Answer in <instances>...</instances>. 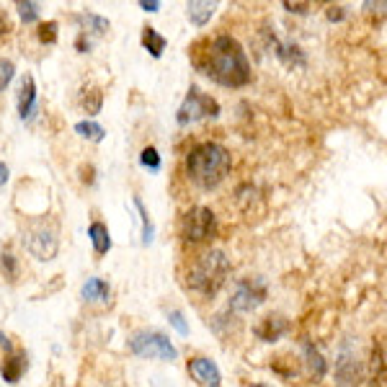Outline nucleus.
I'll list each match as a JSON object with an SVG mask.
<instances>
[{
    "instance_id": "nucleus-8",
    "label": "nucleus",
    "mask_w": 387,
    "mask_h": 387,
    "mask_svg": "<svg viewBox=\"0 0 387 387\" xmlns=\"http://www.w3.org/2000/svg\"><path fill=\"white\" fill-rule=\"evenodd\" d=\"M24 245H26V251L34 258H39V261H52V258L57 256V245H60V240H57L55 227L39 225V227L26 232Z\"/></svg>"
},
{
    "instance_id": "nucleus-12",
    "label": "nucleus",
    "mask_w": 387,
    "mask_h": 387,
    "mask_svg": "<svg viewBox=\"0 0 387 387\" xmlns=\"http://www.w3.org/2000/svg\"><path fill=\"white\" fill-rule=\"evenodd\" d=\"M189 374L197 382H202V385H207V387H220V385H222V374H220L217 364H215L212 359H207V356H197V359H191L189 361Z\"/></svg>"
},
{
    "instance_id": "nucleus-24",
    "label": "nucleus",
    "mask_w": 387,
    "mask_h": 387,
    "mask_svg": "<svg viewBox=\"0 0 387 387\" xmlns=\"http://www.w3.org/2000/svg\"><path fill=\"white\" fill-rule=\"evenodd\" d=\"M16 8H19V16L24 24H34V21L39 19V3H31V0L24 3V0H19Z\"/></svg>"
},
{
    "instance_id": "nucleus-37",
    "label": "nucleus",
    "mask_w": 387,
    "mask_h": 387,
    "mask_svg": "<svg viewBox=\"0 0 387 387\" xmlns=\"http://www.w3.org/2000/svg\"><path fill=\"white\" fill-rule=\"evenodd\" d=\"M251 387H269V385H261V382H258V385H251Z\"/></svg>"
},
{
    "instance_id": "nucleus-34",
    "label": "nucleus",
    "mask_w": 387,
    "mask_h": 387,
    "mask_svg": "<svg viewBox=\"0 0 387 387\" xmlns=\"http://www.w3.org/2000/svg\"><path fill=\"white\" fill-rule=\"evenodd\" d=\"M0 349H3V351H8V354H14V344H11V339H8L3 331H0Z\"/></svg>"
},
{
    "instance_id": "nucleus-29",
    "label": "nucleus",
    "mask_w": 387,
    "mask_h": 387,
    "mask_svg": "<svg viewBox=\"0 0 387 387\" xmlns=\"http://www.w3.org/2000/svg\"><path fill=\"white\" fill-rule=\"evenodd\" d=\"M372 372L374 377L380 372V380H385V354H382V346H374L372 351Z\"/></svg>"
},
{
    "instance_id": "nucleus-7",
    "label": "nucleus",
    "mask_w": 387,
    "mask_h": 387,
    "mask_svg": "<svg viewBox=\"0 0 387 387\" xmlns=\"http://www.w3.org/2000/svg\"><path fill=\"white\" fill-rule=\"evenodd\" d=\"M217 235V217L210 207H191L181 217V238L184 243H207Z\"/></svg>"
},
{
    "instance_id": "nucleus-3",
    "label": "nucleus",
    "mask_w": 387,
    "mask_h": 387,
    "mask_svg": "<svg viewBox=\"0 0 387 387\" xmlns=\"http://www.w3.org/2000/svg\"><path fill=\"white\" fill-rule=\"evenodd\" d=\"M232 272V264L225 251H207L194 261V266L186 274V287L199 297H215L225 287Z\"/></svg>"
},
{
    "instance_id": "nucleus-9",
    "label": "nucleus",
    "mask_w": 387,
    "mask_h": 387,
    "mask_svg": "<svg viewBox=\"0 0 387 387\" xmlns=\"http://www.w3.org/2000/svg\"><path fill=\"white\" fill-rule=\"evenodd\" d=\"M361 385V361L349 344H344L336 361V387H359Z\"/></svg>"
},
{
    "instance_id": "nucleus-4",
    "label": "nucleus",
    "mask_w": 387,
    "mask_h": 387,
    "mask_svg": "<svg viewBox=\"0 0 387 387\" xmlns=\"http://www.w3.org/2000/svg\"><path fill=\"white\" fill-rule=\"evenodd\" d=\"M129 351L140 359H158V361H176L178 349L170 344V339L160 331H137L129 339Z\"/></svg>"
},
{
    "instance_id": "nucleus-23",
    "label": "nucleus",
    "mask_w": 387,
    "mask_h": 387,
    "mask_svg": "<svg viewBox=\"0 0 387 387\" xmlns=\"http://www.w3.org/2000/svg\"><path fill=\"white\" fill-rule=\"evenodd\" d=\"M132 202H135L137 212H140V222H143V245H150L153 240H155V225H153V220H150V215H148V210H145L143 199L135 197Z\"/></svg>"
},
{
    "instance_id": "nucleus-11",
    "label": "nucleus",
    "mask_w": 387,
    "mask_h": 387,
    "mask_svg": "<svg viewBox=\"0 0 387 387\" xmlns=\"http://www.w3.org/2000/svg\"><path fill=\"white\" fill-rule=\"evenodd\" d=\"M19 116L21 122H31L36 116V81L34 75H24L19 88Z\"/></svg>"
},
{
    "instance_id": "nucleus-17",
    "label": "nucleus",
    "mask_w": 387,
    "mask_h": 387,
    "mask_svg": "<svg viewBox=\"0 0 387 387\" xmlns=\"http://www.w3.org/2000/svg\"><path fill=\"white\" fill-rule=\"evenodd\" d=\"M88 238H91V245H93L96 256H106L111 251V232L109 227L103 222H93L88 227Z\"/></svg>"
},
{
    "instance_id": "nucleus-5",
    "label": "nucleus",
    "mask_w": 387,
    "mask_h": 387,
    "mask_svg": "<svg viewBox=\"0 0 387 387\" xmlns=\"http://www.w3.org/2000/svg\"><path fill=\"white\" fill-rule=\"evenodd\" d=\"M217 116H220V103L210 93H204L197 86H191L184 103L178 106L176 122L181 127H189V124H197L202 119H217Z\"/></svg>"
},
{
    "instance_id": "nucleus-2",
    "label": "nucleus",
    "mask_w": 387,
    "mask_h": 387,
    "mask_svg": "<svg viewBox=\"0 0 387 387\" xmlns=\"http://www.w3.org/2000/svg\"><path fill=\"white\" fill-rule=\"evenodd\" d=\"M232 170L230 150L220 143H202L189 150L186 155V173L194 186L204 191L217 189Z\"/></svg>"
},
{
    "instance_id": "nucleus-30",
    "label": "nucleus",
    "mask_w": 387,
    "mask_h": 387,
    "mask_svg": "<svg viewBox=\"0 0 387 387\" xmlns=\"http://www.w3.org/2000/svg\"><path fill=\"white\" fill-rule=\"evenodd\" d=\"M168 320H170V326L176 328L181 336H189V326H186V318L181 310H173V313H168Z\"/></svg>"
},
{
    "instance_id": "nucleus-19",
    "label": "nucleus",
    "mask_w": 387,
    "mask_h": 387,
    "mask_svg": "<svg viewBox=\"0 0 387 387\" xmlns=\"http://www.w3.org/2000/svg\"><path fill=\"white\" fill-rule=\"evenodd\" d=\"M143 47L148 49L153 60H160V57H163V52H165V47H168V39L158 34L153 26H145L143 29Z\"/></svg>"
},
{
    "instance_id": "nucleus-36",
    "label": "nucleus",
    "mask_w": 387,
    "mask_h": 387,
    "mask_svg": "<svg viewBox=\"0 0 387 387\" xmlns=\"http://www.w3.org/2000/svg\"><path fill=\"white\" fill-rule=\"evenodd\" d=\"M8 31H11V24H8L6 16H0V39H3V36H8Z\"/></svg>"
},
{
    "instance_id": "nucleus-22",
    "label": "nucleus",
    "mask_w": 387,
    "mask_h": 387,
    "mask_svg": "<svg viewBox=\"0 0 387 387\" xmlns=\"http://www.w3.org/2000/svg\"><path fill=\"white\" fill-rule=\"evenodd\" d=\"M101 103H103V93L98 88H86L81 93V106L88 116L98 114V111H101Z\"/></svg>"
},
{
    "instance_id": "nucleus-35",
    "label": "nucleus",
    "mask_w": 387,
    "mask_h": 387,
    "mask_svg": "<svg viewBox=\"0 0 387 387\" xmlns=\"http://www.w3.org/2000/svg\"><path fill=\"white\" fill-rule=\"evenodd\" d=\"M8 176H11V170H8L6 163H0V189L8 184Z\"/></svg>"
},
{
    "instance_id": "nucleus-33",
    "label": "nucleus",
    "mask_w": 387,
    "mask_h": 387,
    "mask_svg": "<svg viewBox=\"0 0 387 387\" xmlns=\"http://www.w3.org/2000/svg\"><path fill=\"white\" fill-rule=\"evenodd\" d=\"M140 8L148 11V14H158V11H160V3H158V0H140Z\"/></svg>"
},
{
    "instance_id": "nucleus-25",
    "label": "nucleus",
    "mask_w": 387,
    "mask_h": 387,
    "mask_svg": "<svg viewBox=\"0 0 387 387\" xmlns=\"http://www.w3.org/2000/svg\"><path fill=\"white\" fill-rule=\"evenodd\" d=\"M0 266H3V274H6L8 282H16V277H19V264H16L14 253L3 251V256H0Z\"/></svg>"
},
{
    "instance_id": "nucleus-31",
    "label": "nucleus",
    "mask_w": 387,
    "mask_h": 387,
    "mask_svg": "<svg viewBox=\"0 0 387 387\" xmlns=\"http://www.w3.org/2000/svg\"><path fill=\"white\" fill-rule=\"evenodd\" d=\"M344 16H346V8H344V6H331L326 11V19L331 21V24H339V21H344Z\"/></svg>"
},
{
    "instance_id": "nucleus-26",
    "label": "nucleus",
    "mask_w": 387,
    "mask_h": 387,
    "mask_svg": "<svg viewBox=\"0 0 387 387\" xmlns=\"http://www.w3.org/2000/svg\"><path fill=\"white\" fill-rule=\"evenodd\" d=\"M16 75V65L11 60H6V57H0V93L11 86V81H14Z\"/></svg>"
},
{
    "instance_id": "nucleus-14",
    "label": "nucleus",
    "mask_w": 387,
    "mask_h": 387,
    "mask_svg": "<svg viewBox=\"0 0 387 387\" xmlns=\"http://www.w3.org/2000/svg\"><path fill=\"white\" fill-rule=\"evenodd\" d=\"M274 44V52H277L279 62H284L287 68H305V52L299 44L294 41H279V39H272Z\"/></svg>"
},
{
    "instance_id": "nucleus-15",
    "label": "nucleus",
    "mask_w": 387,
    "mask_h": 387,
    "mask_svg": "<svg viewBox=\"0 0 387 387\" xmlns=\"http://www.w3.org/2000/svg\"><path fill=\"white\" fill-rule=\"evenodd\" d=\"M215 14H217V3L215 0H191L189 6H186V16H189V21L194 26L210 24Z\"/></svg>"
},
{
    "instance_id": "nucleus-1",
    "label": "nucleus",
    "mask_w": 387,
    "mask_h": 387,
    "mask_svg": "<svg viewBox=\"0 0 387 387\" xmlns=\"http://www.w3.org/2000/svg\"><path fill=\"white\" fill-rule=\"evenodd\" d=\"M194 65L199 73H204L222 88H243L253 78L243 44L230 34L215 36L204 52L194 55Z\"/></svg>"
},
{
    "instance_id": "nucleus-27",
    "label": "nucleus",
    "mask_w": 387,
    "mask_h": 387,
    "mask_svg": "<svg viewBox=\"0 0 387 387\" xmlns=\"http://www.w3.org/2000/svg\"><path fill=\"white\" fill-rule=\"evenodd\" d=\"M140 163H143L145 168H150V170H160V168H163L160 153H158L155 148H145V150H143V155H140Z\"/></svg>"
},
{
    "instance_id": "nucleus-16",
    "label": "nucleus",
    "mask_w": 387,
    "mask_h": 387,
    "mask_svg": "<svg viewBox=\"0 0 387 387\" xmlns=\"http://www.w3.org/2000/svg\"><path fill=\"white\" fill-rule=\"evenodd\" d=\"M81 297L86 302H109L111 299V287L106 279H98V277H91L81 289Z\"/></svg>"
},
{
    "instance_id": "nucleus-32",
    "label": "nucleus",
    "mask_w": 387,
    "mask_h": 387,
    "mask_svg": "<svg viewBox=\"0 0 387 387\" xmlns=\"http://www.w3.org/2000/svg\"><path fill=\"white\" fill-rule=\"evenodd\" d=\"M282 6H284L289 14H297V16H307V14H310V6H307V3H289V0H284Z\"/></svg>"
},
{
    "instance_id": "nucleus-6",
    "label": "nucleus",
    "mask_w": 387,
    "mask_h": 387,
    "mask_svg": "<svg viewBox=\"0 0 387 387\" xmlns=\"http://www.w3.org/2000/svg\"><path fill=\"white\" fill-rule=\"evenodd\" d=\"M266 297H269V287H266V279L261 277H245L235 284V292H232L230 307L227 313H238V315H248L253 310L264 305Z\"/></svg>"
},
{
    "instance_id": "nucleus-10",
    "label": "nucleus",
    "mask_w": 387,
    "mask_h": 387,
    "mask_svg": "<svg viewBox=\"0 0 387 387\" xmlns=\"http://www.w3.org/2000/svg\"><path fill=\"white\" fill-rule=\"evenodd\" d=\"M289 328H292V323L284 318V315H266L264 320H258L256 328H253V333H256L258 339L264 341V344H274V341H279L282 336H287L289 333Z\"/></svg>"
},
{
    "instance_id": "nucleus-21",
    "label": "nucleus",
    "mask_w": 387,
    "mask_h": 387,
    "mask_svg": "<svg viewBox=\"0 0 387 387\" xmlns=\"http://www.w3.org/2000/svg\"><path fill=\"white\" fill-rule=\"evenodd\" d=\"M75 135H81L83 140H88V143H103V137H106V129L101 127L98 122H78L75 124Z\"/></svg>"
},
{
    "instance_id": "nucleus-13",
    "label": "nucleus",
    "mask_w": 387,
    "mask_h": 387,
    "mask_svg": "<svg viewBox=\"0 0 387 387\" xmlns=\"http://www.w3.org/2000/svg\"><path fill=\"white\" fill-rule=\"evenodd\" d=\"M75 21L81 24V34L83 39H98V36H106V31L111 29L109 19H103V16H96V14H81V16H75Z\"/></svg>"
},
{
    "instance_id": "nucleus-28",
    "label": "nucleus",
    "mask_w": 387,
    "mask_h": 387,
    "mask_svg": "<svg viewBox=\"0 0 387 387\" xmlns=\"http://www.w3.org/2000/svg\"><path fill=\"white\" fill-rule=\"evenodd\" d=\"M57 21H47V24H41L39 26V41L41 44H55L57 41Z\"/></svg>"
},
{
    "instance_id": "nucleus-18",
    "label": "nucleus",
    "mask_w": 387,
    "mask_h": 387,
    "mask_svg": "<svg viewBox=\"0 0 387 387\" xmlns=\"http://www.w3.org/2000/svg\"><path fill=\"white\" fill-rule=\"evenodd\" d=\"M26 367H29L26 354H11L6 359V364H3V380H6L8 385H16V382L24 377Z\"/></svg>"
},
{
    "instance_id": "nucleus-20",
    "label": "nucleus",
    "mask_w": 387,
    "mask_h": 387,
    "mask_svg": "<svg viewBox=\"0 0 387 387\" xmlns=\"http://www.w3.org/2000/svg\"><path fill=\"white\" fill-rule=\"evenodd\" d=\"M302 349H305V364H307V369H310V374H313V380H323V374H326V369H328L323 354H320L310 341H305Z\"/></svg>"
}]
</instances>
